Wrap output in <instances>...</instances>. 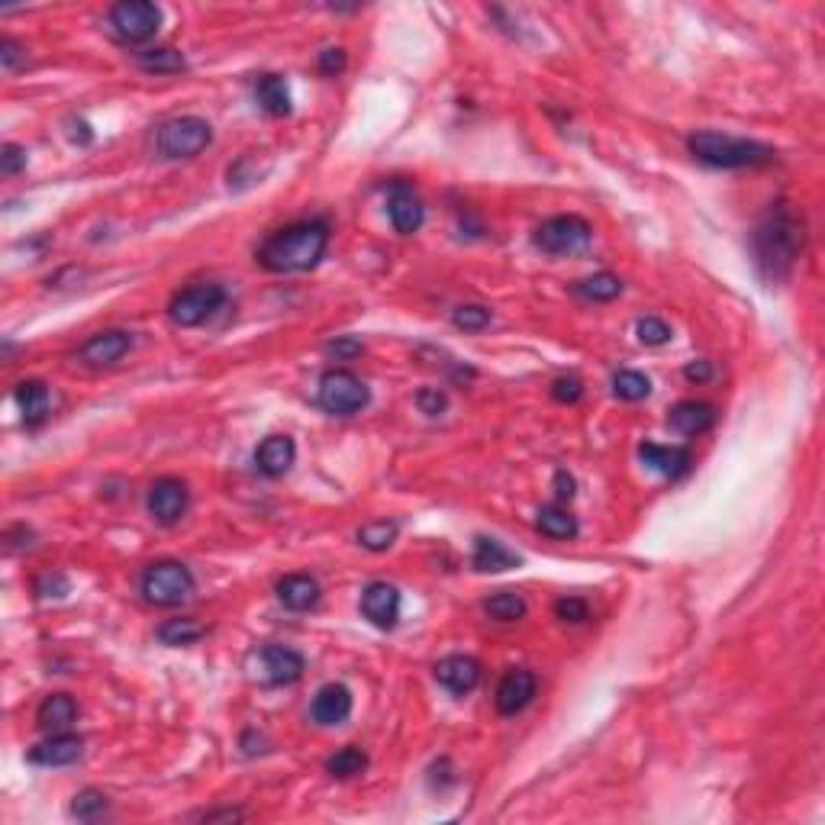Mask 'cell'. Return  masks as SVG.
<instances>
[{
	"instance_id": "obj_44",
	"label": "cell",
	"mask_w": 825,
	"mask_h": 825,
	"mask_svg": "<svg viewBox=\"0 0 825 825\" xmlns=\"http://www.w3.org/2000/svg\"><path fill=\"white\" fill-rule=\"evenodd\" d=\"M342 68H345V52H342V49H326V52H320V71H323L326 78L342 75Z\"/></svg>"
},
{
	"instance_id": "obj_29",
	"label": "cell",
	"mask_w": 825,
	"mask_h": 825,
	"mask_svg": "<svg viewBox=\"0 0 825 825\" xmlns=\"http://www.w3.org/2000/svg\"><path fill=\"white\" fill-rule=\"evenodd\" d=\"M574 291L581 294L584 300H593V303H610L622 294V281L610 271H600V274H590V278L577 281Z\"/></svg>"
},
{
	"instance_id": "obj_14",
	"label": "cell",
	"mask_w": 825,
	"mask_h": 825,
	"mask_svg": "<svg viewBox=\"0 0 825 825\" xmlns=\"http://www.w3.org/2000/svg\"><path fill=\"white\" fill-rule=\"evenodd\" d=\"M310 716L316 726H342L352 716V690L342 684H326L316 690Z\"/></svg>"
},
{
	"instance_id": "obj_24",
	"label": "cell",
	"mask_w": 825,
	"mask_h": 825,
	"mask_svg": "<svg viewBox=\"0 0 825 825\" xmlns=\"http://www.w3.org/2000/svg\"><path fill=\"white\" fill-rule=\"evenodd\" d=\"M13 400H17V407L23 413L26 423H42V419L49 416V407H52V394H49V387L42 384V381H23L17 384V390H13Z\"/></svg>"
},
{
	"instance_id": "obj_11",
	"label": "cell",
	"mask_w": 825,
	"mask_h": 825,
	"mask_svg": "<svg viewBox=\"0 0 825 825\" xmlns=\"http://www.w3.org/2000/svg\"><path fill=\"white\" fill-rule=\"evenodd\" d=\"M361 613L378 629H394L400 619V590L387 581H374L361 590Z\"/></svg>"
},
{
	"instance_id": "obj_12",
	"label": "cell",
	"mask_w": 825,
	"mask_h": 825,
	"mask_svg": "<svg viewBox=\"0 0 825 825\" xmlns=\"http://www.w3.org/2000/svg\"><path fill=\"white\" fill-rule=\"evenodd\" d=\"M535 690H539V680H535V674L529 668H513V671L503 674L494 703H497V709L503 716H516L532 703Z\"/></svg>"
},
{
	"instance_id": "obj_17",
	"label": "cell",
	"mask_w": 825,
	"mask_h": 825,
	"mask_svg": "<svg viewBox=\"0 0 825 825\" xmlns=\"http://www.w3.org/2000/svg\"><path fill=\"white\" fill-rule=\"evenodd\" d=\"M436 680L455 697H465L481 684V664L468 655H448L436 664Z\"/></svg>"
},
{
	"instance_id": "obj_30",
	"label": "cell",
	"mask_w": 825,
	"mask_h": 825,
	"mask_svg": "<svg viewBox=\"0 0 825 825\" xmlns=\"http://www.w3.org/2000/svg\"><path fill=\"white\" fill-rule=\"evenodd\" d=\"M139 68L142 71H149V75H178V71L187 68L184 62V55L178 49H146V52H139Z\"/></svg>"
},
{
	"instance_id": "obj_1",
	"label": "cell",
	"mask_w": 825,
	"mask_h": 825,
	"mask_svg": "<svg viewBox=\"0 0 825 825\" xmlns=\"http://www.w3.org/2000/svg\"><path fill=\"white\" fill-rule=\"evenodd\" d=\"M329 249V223L326 220H300L271 233L258 249V265L274 274L310 271L323 262Z\"/></svg>"
},
{
	"instance_id": "obj_35",
	"label": "cell",
	"mask_w": 825,
	"mask_h": 825,
	"mask_svg": "<svg viewBox=\"0 0 825 825\" xmlns=\"http://www.w3.org/2000/svg\"><path fill=\"white\" fill-rule=\"evenodd\" d=\"M107 813V796L100 793V790H81L75 800H71V816H75L78 822H94Z\"/></svg>"
},
{
	"instance_id": "obj_3",
	"label": "cell",
	"mask_w": 825,
	"mask_h": 825,
	"mask_svg": "<svg viewBox=\"0 0 825 825\" xmlns=\"http://www.w3.org/2000/svg\"><path fill=\"white\" fill-rule=\"evenodd\" d=\"M687 149L697 162L709 168H755L774 158L771 146H761L755 139H738L726 133H713V129H703V133H693L687 139Z\"/></svg>"
},
{
	"instance_id": "obj_8",
	"label": "cell",
	"mask_w": 825,
	"mask_h": 825,
	"mask_svg": "<svg viewBox=\"0 0 825 825\" xmlns=\"http://www.w3.org/2000/svg\"><path fill=\"white\" fill-rule=\"evenodd\" d=\"M226 303V291L220 284H191V287H184V291H178L175 297H171L168 303V316H171V323L181 326V329H194L200 326L204 320H210V316L220 310Z\"/></svg>"
},
{
	"instance_id": "obj_15",
	"label": "cell",
	"mask_w": 825,
	"mask_h": 825,
	"mask_svg": "<svg viewBox=\"0 0 825 825\" xmlns=\"http://www.w3.org/2000/svg\"><path fill=\"white\" fill-rule=\"evenodd\" d=\"M387 216L400 236H413L426 220V207H423V200L413 194V187L397 184L387 200Z\"/></svg>"
},
{
	"instance_id": "obj_20",
	"label": "cell",
	"mask_w": 825,
	"mask_h": 825,
	"mask_svg": "<svg viewBox=\"0 0 825 825\" xmlns=\"http://www.w3.org/2000/svg\"><path fill=\"white\" fill-rule=\"evenodd\" d=\"M294 458H297V445L291 436H268L262 445H258L255 465L265 477H284L294 468Z\"/></svg>"
},
{
	"instance_id": "obj_19",
	"label": "cell",
	"mask_w": 825,
	"mask_h": 825,
	"mask_svg": "<svg viewBox=\"0 0 825 825\" xmlns=\"http://www.w3.org/2000/svg\"><path fill=\"white\" fill-rule=\"evenodd\" d=\"M639 458L645 461L651 471L671 477V481L684 477L690 471V465H693V458H690L687 448H680V445H658V442L639 445Z\"/></svg>"
},
{
	"instance_id": "obj_9",
	"label": "cell",
	"mask_w": 825,
	"mask_h": 825,
	"mask_svg": "<svg viewBox=\"0 0 825 825\" xmlns=\"http://www.w3.org/2000/svg\"><path fill=\"white\" fill-rule=\"evenodd\" d=\"M110 26L120 42L139 46V42H149L158 33V26H162V10L149 4V0H123V4L110 10Z\"/></svg>"
},
{
	"instance_id": "obj_36",
	"label": "cell",
	"mask_w": 825,
	"mask_h": 825,
	"mask_svg": "<svg viewBox=\"0 0 825 825\" xmlns=\"http://www.w3.org/2000/svg\"><path fill=\"white\" fill-rule=\"evenodd\" d=\"M635 336H639L642 345H668L674 339L671 326L658 320V316H642L639 323H635Z\"/></svg>"
},
{
	"instance_id": "obj_23",
	"label": "cell",
	"mask_w": 825,
	"mask_h": 825,
	"mask_svg": "<svg viewBox=\"0 0 825 825\" xmlns=\"http://www.w3.org/2000/svg\"><path fill=\"white\" fill-rule=\"evenodd\" d=\"M668 423L680 436H703V432L716 423V410L700 400H680L668 413Z\"/></svg>"
},
{
	"instance_id": "obj_25",
	"label": "cell",
	"mask_w": 825,
	"mask_h": 825,
	"mask_svg": "<svg viewBox=\"0 0 825 825\" xmlns=\"http://www.w3.org/2000/svg\"><path fill=\"white\" fill-rule=\"evenodd\" d=\"M474 568L484 571V574H497V571H510V568H519V555L510 552L503 542L497 539H477L474 542Z\"/></svg>"
},
{
	"instance_id": "obj_10",
	"label": "cell",
	"mask_w": 825,
	"mask_h": 825,
	"mask_svg": "<svg viewBox=\"0 0 825 825\" xmlns=\"http://www.w3.org/2000/svg\"><path fill=\"white\" fill-rule=\"evenodd\" d=\"M146 506H149V516L155 523L175 526L184 519L187 506H191V490H187V484L178 481V477H158V481L149 487Z\"/></svg>"
},
{
	"instance_id": "obj_37",
	"label": "cell",
	"mask_w": 825,
	"mask_h": 825,
	"mask_svg": "<svg viewBox=\"0 0 825 825\" xmlns=\"http://www.w3.org/2000/svg\"><path fill=\"white\" fill-rule=\"evenodd\" d=\"M452 323L465 332H481L484 326H490V310L481 307V303H461L452 313Z\"/></svg>"
},
{
	"instance_id": "obj_4",
	"label": "cell",
	"mask_w": 825,
	"mask_h": 825,
	"mask_svg": "<svg viewBox=\"0 0 825 825\" xmlns=\"http://www.w3.org/2000/svg\"><path fill=\"white\" fill-rule=\"evenodd\" d=\"M139 590L152 606H178L194 593V574L181 561H155L142 574Z\"/></svg>"
},
{
	"instance_id": "obj_32",
	"label": "cell",
	"mask_w": 825,
	"mask_h": 825,
	"mask_svg": "<svg viewBox=\"0 0 825 825\" xmlns=\"http://www.w3.org/2000/svg\"><path fill=\"white\" fill-rule=\"evenodd\" d=\"M484 610H487V616H494L497 622H516V619L526 616V600L519 597V593H513V590H500V593H494V597L484 603Z\"/></svg>"
},
{
	"instance_id": "obj_31",
	"label": "cell",
	"mask_w": 825,
	"mask_h": 825,
	"mask_svg": "<svg viewBox=\"0 0 825 825\" xmlns=\"http://www.w3.org/2000/svg\"><path fill=\"white\" fill-rule=\"evenodd\" d=\"M368 767V755L355 745H345L342 751H336L329 761H326V771L339 780H349V777H358L361 771Z\"/></svg>"
},
{
	"instance_id": "obj_22",
	"label": "cell",
	"mask_w": 825,
	"mask_h": 825,
	"mask_svg": "<svg viewBox=\"0 0 825 825\" xmlns=\"http://www.w3.org/2000/svg\"><path fill=\"white\" fill-rule=\"evenodd\" d=\"M75 719H78V703H75V697H68V693H52V697H46L36 709L39 729L49 732V735L68 732L71 726H75Z\"/></svg>"
},
{
	"instance_id": "obj_43",
	"label": "cell",
	"mask_w": 825,
	"mask_h": 825,
	"mask_svg": "<svg viewBox=\"0 0 825 825\" xmlns=\"http://www.w3.org/2000/svg\"><path fill=\"white\" fill-rule=\"evenodd\" d=\"M36 593L39 597H62V593H68V577L65 574H42L36 581Z\"/></svg>"
},
{
	"instance_id": "obj_40",
	"label": "cell",
	"mask_w": 825,
	"mask_h": 825,
	"mask_svg": "<svg viewBox=\"0 0 825 825\" xmlns=\"http://www.w3.org/2000/svg\"><path fill=\"white\" fill-rule=\"evenodd\" d=\"M416 407L423 410L426 416H439L448 407V397L442 394L439 387H426V390H419L416 394Z\"/></svg>"
},
{
	"instance_id": "obj_27",
	"label": "cell",
	"mask_w": 825,
	"mask_h": 825,
	"mask_svg": "<svg viewBox=\"0 0 825 825\" xmlns=\"http://www.w3.org/2000/svg\"><path fill=\"white\" fill-rule=\"evenodd\" d=\"M207 635V629L200 626L197 619H168L158 626V642L162 645H171V648H181V645H194Z\"/></svg>"
},
{
	"instance_id": "obj_21",
	"label": "cell",
	"mask_w": 825,
	"mask_h": 825,
	"mask_svg": "<svg viewBox=\"0 0 825 825\" xmlns=\"http://www.w3.org/2000/svg\"><path fill=\"white\" fill-rule=\"evenodd\" d=\"M320 593H323L320 584H316V577L310 574H287L278 581V600L294 613L313 610V606L320 603Z\"/></svg>"
},
{
	"instance_id": "obj_26",
	"label": "cell",
	"mask_w": 825,
	"mask_h": 825,
	"mask_svg": "<svg viewBox=\"0 0 825 825\" xmlns=\"http://www.w3.org/2000/svg\"><path fill=\"white\" fill-rule=\"evenodd\" d=\"M255 100L258 107L271 117H287L291 113V88L281 75H262L255 84Z\"/></svg>"
},
{
	"instance_id": "obj_47",
	"label": "cell",
	"mask_w": 825,
	"mask_h": 825,
	"mask_svg": "<svg viewBox=\"0 0 825 825\" xmlns=\"http://www.w3.org/2000/svg\"><path fill=\"white\" fill-rule=\"evenodd\" d=\"M555 494H558V500H571L574 497V477L568 471H558L555 474Z\"/></svg>"
},
{
	"instance_id": "obj_6",
	"label": "cell",
	"mask_w": 825,
	"mask_h": 825,
	"mask_svg": "<svg viewBox=\"0 0 825 825\" xmlns=\"http://www.w3.org/2000/svg\"><path fill=\"white\" fill-rule=\"evenodd\" d=\"M213 142V129L204 117H175L158 126L155 149L168 162H178V158H194Z\"/></svg>"
},
{
	"instance_id": "obj_5",
	"label": "cell",
	"mask_w": 825,
	"mask_h": 825,
	"mask_svg": "<svg viewBox=\"0 0 825 825\" xmlns=\"http://www.w3.org/2000/svg\"><path fill=\"white\" fill-rule=\"evenodd\" d=\"M535 249L552 255V258H568V255H581L587 252V245L593 242V226L584 220V216H552L545 220L539 229H535Z\"/></svg>"
},
{
	"instance_id": "obj_46",
	"label": "cell",
	"mask_w": 825,
	"mask_h": 825,
	"mask_svg": "<svg viewBox=\"0 0 825 825\" xmlns=\"http://www.w3.org/2000/svg\"><path fill=\"white\" fill-rule=\"evenodd\" d=\"M329 352L336 355V358H355V355H361L365 349H361V342H355V339H339V342L329 345Z\"/></svg>"
},
{
	"instance_id": "obj_33",
	"label": "cell",
	"mask_w": 825,
	"mask_h": 825,
	"mask_svg": "<svg viewBox=\"0 0 825 825\" xmlns=\"http://www.w3.org/2000/svg\"><path fill=\"white\" fill-rule=\"evenodd\" d=\"M394 539H397V523H387V519L358 529V545L368 548V552H387V548L394 545Z\"/></svg>"
},
{
	"instance_id": "obj_38",
	"label": "cell",
	"mask_w": 825,
	"mask_h": 825,
	"mask_svg": "<svg viewBox=\"0 0 825 825\" xmlns=\"http://www.w3.org/2000/svg\"><path fill=\"white\" fill-rule=\"evenodd\" d=\"M555 616H558L561 622H571V626H577V622H584V619L590 616V606H587V600H581V597H561V600L555 603Z\"/></svg>"
},
{
	"instance_id": "obj_2",
	"label": "cell",
	"mask_w": 825,
	"mask_h": 825,
	"mask_svg": "<svg viewBox=\"0 0 825 825\" xmlns=\"http://www.w3.org/2000/svg\"><path fill=\"white\" fill-rule=\"evenodd\" d=\"M751 249H755V262L764 278L771 281L787 278L803 252V223L796 220L793 210L777 207L767 213L755 233H751Z\"/></svg>"
},
{
	"instance_id": "obj_16",
	"label": "cell",
	"mask_w": 825,
	"mask_h": 825,
	"mask_svg": "<svg viewBox=\"0 0 825 825\" xmlns=\"http://www.w3.org/2000/svg\"><path fill=\"white\" fill-rule=\"evenodd\" d=\"M258 661H262V674L271 684H294V680H300L303 671H307V661H303L300 651L287 645H265Z\"/></svg>"
},
{
	"instance_id": "obj_34",
	"label": "cell",
	"mask_w": 825,
	"mask_h": 825,
	"mask_svg": "<svg viewBox=\"0 0 825 825\" xmlns=\"http://www.w3.org/2000/svg\"><path fill=\"white\" fill-rule=\"evenodd\" d=\"M613 394L619 400H629V403L645 400L651 394V381L645 378L642 371H619L613 378Z\"/></svg>"
},
{
	"instance_id": "obj_42",
	"label": "cell",
	"mask_w": 825,
	"mask_h": 825,
	"mask_svg": "<svg viewBox=\"0 0 825 825\" xmlns=\"http://www.w3.org/2000/svg\"><path fill=\"white\" fill-rule=\"evenodd\" d=\"M581 394H584V384L577 378H558L552 384V397L558 403H574V400H581Z\"/></svg>"
},
{
	"instance_id": "obj_48",
	"label": "cell",
	"mask_w": 825,
	"mask_h": 825,
	"mask_svg": "<svg viewBox=\"0 0 825 825\" xmlns=\"http://www.w3.org/2000/svg\"><path fill=\"white\" fill-rule=\"evenodd\" d=\"M242 819L239 809H216V813H204V822H236Z\"/></svg>"
},
{
	"instance_id": "obj_18",
	"label": "cell",
	"mask_w": 825,
	"mask_h": 825,
	"mask_svg": "<svg viewBox=\"0 0 825 825\" xmlns=\"http://www.w3.org/2000/svg\"><path fill=\"white\" fill-rule=\"evenodd\" d=\"M84 751V742L78 735L71 732H55L49 735L46 742H39L30 748V761L33 764H42V767H65V764H75Z\"/></svg>"
},
{
	"instance_id": "obj_39",
	"label": "cell",
	"mask_w": 825,
	"mask_h": 825,
	"mask_svg": "<svg viewBox=\"0 0 825 825\" xmlns=\"http://www.w3.org/2000/svg\"><path fill=\"white\" fill-rule=\"evenodd\" d=\"M23 168H26V149L17 146V142H7V146L0 149V175L13 178V175H20Z\"/></svg>"
},
{
	"instance_id": "obj_41",
	"label": "cell",
	"mask_w": 825,
	"mask_h": 825,
	"mask_svg": "<svg viewBox=\"0 0 825 825\" xmlns=\"http://www.w3.org/2000/svg\"><path fill=\"white\" fill-rule=\"evenodd\" d=\"M23 59H26V52H23L20 42H13V39H7V36L0 39V68H4L7 75H10V71H17Z\"/></svg>"
},
{
	"instance_id": "obj_13",
	"label": "cell",
	"mask_w": 825,
	"mask_h": 825,
	"mask_svg": "<svg viewBox=\"0 0 825 825\" xmlns=\"http://www.w3.org/2000/svg\"><path fill=\"white\" fill-rule=\"evenodd\" d=\"M133 349V336L123 329H104L81 345V361L88 368H110Z\"/></svg>"
},
{
	"instance_id": "obj_7",
	"label": "cell",
	"mask_w": 825,
	"mask_h": 825,
	"mask_svg": "<svg viewBox=\"0 0 825 825\" xmlns=\"http://www.w3.org/2000/svg\"><path fill=\"white\" fill-rule=\"evenodd\" d=\"M371 390L352 371L332 368L320 378V407L332 416H355L368 407Z\"/></svg>"
},
{
	"instance_id": "obj_45",
	"label": "cell",
	"mask_w": 825,
	"mask_h": 825,
	"mask_svg": "<svg viewBox=\"0 0 825 825\" xmlns=\"http://www.w3.org/2000/svg\"><path fill=\"white\" fill-rule=\"evenodd\" d=\"M684 378L693 381V384H706L713 378V361H693V365L684 368Z\"/></svg>"
},
{
	"instance_id": "obj_28",
	"label": "cell",
	"mask_w": 825,
	"mask_h": 825,
	"mask_svg": "<svg viewBox=\"0 0 825 825\" xmlns=\"http://www.w3.org/2000/svg\"><path fill=\"white\" fill-rule=\"evenodd\" d=\"M535 526H539V532L548 535V539H574L577 535V519L564 510V506H542Z\"/></svg>"
}]
</instances>
